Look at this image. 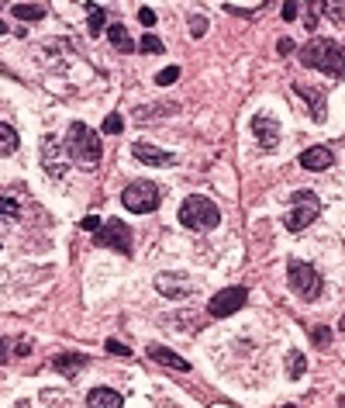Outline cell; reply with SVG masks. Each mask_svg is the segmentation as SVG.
Returning a JSON list of instances; mask_svg holds the SVG:
<instances>
[{"mask_svg":"<svg viewBox=\"0 0 345 408\" xmlns=\"http://www.w3.org/2000/svg\"><path fill=\"white\" fill-rule=\"evenodd\" d=\"M87 11H90V21H87L90 35H101V32L107 28V8H97V4H87Z\"/></svg>","mask_w":345,"mask_h":408,"instance_id":"obj_22","label":"cell"},{"mask_svg":"<svg viewBox=\"0 0 345 408\" xmlns=\"http://www.w3.org/2000/svg\"><path fill=\"white\" fill-rule=\"evenodd\" d=\"M293 94H297V97H304V104L311 108V118H314V121H324V118H328L324 90H317V87H307V83H293Z\"/></svg>","mask_w":345,"mask_h":408,"instance_id":"obj_12","label":"cell"},{"mask_svg":"<svg viewBox=\"0 0 345 408\" xmlns=\"http://www.w3.org/2000/svg\"><path fill=\"white\" fill-rule=\"evenodd\" d=\"M138 21H142L145 28H152V25H156V11H152V8H138Z\"/></svg>","mask_w":345,"mask_h":408,"instance_id":"obj_32","label":"cell"},{"mask_svg":"<svg viewBox=\"0 0 345 408\" xmlns=\"http://www.w3.org/2000/svg\"><path fill=\"white\" fill-rule=\"evenodd\" d=\"M11 11H14V18H18V21H42V18L49 14V8H45V4H14Z\"/></svg>","mask_w":345,"mask_h":408,"instance_id":"obj_19","label":"cell"},{"mask_svg":"<svg viewBox=\"0 0 345 408\" xmlns=\"http://www.w3.org/2000/svg\"><path fill=\"white\" fill-rule=\"evenodd\" d=\"M224 11L228 14H238V18H249L252 14V8H235V4H224Z\"/></svg>","mask_w":345,"mask_h":408,"instance_id":"obj_34","label":"cell"},{"mask_svg":"<svg viewBox=\"0 0 345 408\" xmlns=\"http://www.w3.org/2000/svg\"><path fill=\"white\" fill-rule=\"evenodd\" d=\"M176 80H180V66H166V70H159V76H156L159 87H173Z\"/></svg>","mask_w":345,"mask_h":408,"instance_id":"obj_26","label":"cell"},{"mask_svg":"<svg viewBox=\"0 0 345 408\" xmlns=\"http://www.w3.org/2000/svg\"><path fill=\"white\" fill-rule=\"evenodd\" d=\"M245 301H249V287H242V284L221 287V291L207 301V315H211V318H228V315H235Z\"/></svg>","mask_w":345,"mask_h":408,"instance_id":"obj_8","label":"cell"},{"mask_svg":"<svg viewBox=\"0 0 345 408\" xmlns=\"http://www.w3.org/2000/svg\"><path fill=\"white\" fill-rule=\"evenodd\" d=\"M107 39H111V45H114L118 52H125V56L138 49V42L128 35V28H125V25H111V28H107Z\"/></svg>","mask_w":345,"mask_h":408,"instance_id":"obj_18","label":"cell"},{"mask_svg":"<svg viewBox=\"0 0 345 408\" xmlns=\"http://www.w3.org/2000/svg\"><path fill=\"white\" fill-rule=\"evenodd\" d=\"M276 52H280V56H286V52H293V42H290V39H283V42L276 45Z\"/></svg>","mask_w":345,"mask_h":408,"instance_id":"obj_35","label":"cell"},{"mask_svg":"<svg viewBox=\"0 0 345 408\" xmlns=\"http://www.w3.org/2000/svg\"><path fill=\"white\" fill-rule=\"evenodd\" d=\"M18 145H21V142H18V132L4 121V125H0V152H4V156H14Z\"/></svg>","mask_w":345,"mask_h":408,"instance_id":"obj_21","label":"cell"},{"mask_svg":"<svg viewBox=\"0 0 345 408\" xmlns=\"http://www.w3.org/2000/svg\"><path fill=\"white\" fill-rule=\"evenodd\" d=\"M304 374H307V356H304L300 349H290V353H286V377H290V380H300Z\"/></svg>","mask_w":345,"mask_h":408,"instance_id":"obj_20","label":"cell"},{"mask_svg":"<svg viewBox=\"0 0 345 408\" xmlns=\"http://www.w3.org/2000/svg\"><path fill=\"white\" fill-rule=\"evenodd\" d=\"M94 243L104 246V249H114L121 256H132L135 253V243H132V229L121 222V218H111L101 225V232H94Z\"/></svg>","mask_w":345,"mask_h":408,"instance_id":"obj_7","label":"cell"},{"mask_svg":"<svg viewBox=\"0 0 345 408\" xmlns=\"http://www.w3.org/2000/svg\"><path fill=\"white\" fill-rule=\"evenodd\" d=\"M204 32H207V21H204L200 14H190V35H194V39H200Z\"/></svg>","mask_w":345,"mask_h":408,"instance_id":"obj_30","label":"cell"},{"mask_svg":"<svg viewBox=\"0 0 345 408\" xmlns=\"http://www.w3.org/2000/svg\"><path fill=\"white\" fill-rule=\"evenodd\" d=\"M0 204H4V218H8V222L18 218V201H14L11 194H4V201H0Z\"/></svg>","mask_w":345,"mask_h":408,"instance_id":"obj_29","label":"cell"},{"mask_svg":"<svg viewBox=\"0 0 345 408\" xmlns=\"http://www.w3.org/2000/svg\"><path fill=\"white\" fill-rule=\"evenodd\" d=\"M101 225H104V222H101V218H94V215L80 222V229H87V232H101Z\"/></svg>","mask_w":345,"mask_h":408,"instance_id":"obj_33","label":"cell"},{"mask_svg":"<svg viewBox=\"0 0 345 408\" xmlns=\"http://www.w3.org/2000/svg\"><path fill=\"white\" fill-rule=\"evenodd\" d=\"M317 212H321V201H317L314 190H293L290 194V212L283 218L286 232H304L317 218Z\"/></svg>","mask_w":345,"mask_h":408,"instance_id":"obj_5","label":"cell"},{"mask_svg":"<svg viewBox=\"0 0 345 408\" xmlns=\"http://www.w3.org/2000/svg\"><path fill=\"white\" fill-rule=\"evenodd\" d=\"M63 142H66V149H70V159H73L76 166H83V170H94V166L101 163V156H104V145H101L97 132H94L90 125H83V121H73Z\"/></svg>","mask_w":345,"mask_h":408,"instance_id":"obj_2","label":"cell"},{"mask_svg":"<svg viewBox=\"0 0 345 408\" xmlns=\"http://www.w3.org/2000/svg\"><path fill=\"white\" fill-rule=\"evenodd\" d=\"M87 363H90V356H87V353H59V356L52 360V367H56L63 377H76Z\"/></svg>","mask_w":345,"mask_h":408,"instance_id":"obj_16","label":"cell"},{"mask_svg":"<svg viewBox=\"0 0 345 408\" xmlns=\"http://www.w3.org/2000/svg\"><path fill=\"white\" fill-rule=\"evenodd\" d=\"M121 128H125V118H121L118 111H114V114H107V118H104V125H101V132H104V135H121Z\"/></svg>","mask_w":345,"mask_h":408,"instance_id":"obj_24","label":"cell"},{"mask_svg":"<svg viewBox=\"0 0 345 408\" xmlns=\"http://www.w3.org/2000/svg\"><path fill=\"white\" fill-rule=\"evenodd\" d=\"M286 277H290V287H293V294H297L300 301H317V298H321L324 280H321V274H317L314 263H307V260H290Z\"/></svg>","mask_w":345,"mask_h":408,"instance_id":"obj_4","label":"cell"},{"mask_svg":"<svg viewBox=\"0 0 345 408\" xmlns=\"http://www.w3.org/2000/svg\"><path fill=\"white\" fill-rule=\"evenodd\" d=\"M338 329H342V332H345V315H342V322H338Z\"/></svg>","mask_w":345,"mask_h":408,"instance_id":"obj_36","label":"cell"},{"mask_svg":"<svg viewBox=\"0 0 345 408\" xmlns=\"http://www.w3.org/2000/svg\"><path fill=\"white\" fill-rule=\"evenodd\" d=\"M107 353L111 356H132V346L121 343V339H107Z\"/></svg>","mask_w":345,"mask_h":408,"instance_id":"obj_28","label":"cell"},{"mask_svg":"<svg viewBox=\"0 0 345 408\" xmlns=\"http://www.w3.org/2000/svg\"><path fill=\"white\" fill-rule=\"evenodd\" d=\"M300 63L307 70H321L331 80H345V49L335 39H311L300 49Z\"/></svg>","mask_w":345,"mask_h":408,"instance_id":"obj_1","label":"cell"},{"mask_svg":"<svg viewBox=\"0 0 345 408\" xmlns=\"http://www.w3.org/2000/svg\"><path fill=\"white\" fill-rule=\"evenodd\" d=\"M321 8L328 11V18L335 25H345V4H335V0H321Z\"/></svg>","mask_w":345,"mask_h":408,"instance_id":"obj_25","label":"cell"},{"mask_svg":"<svg viewBox=\"0 0 345 408\" xmlns=\"http://www.w3.org/2000/svg\"><path fill=\"white\" fill-rule=\"evenodd\" d=\"M159 187L152 183V180H132L125 190H121V204L128 212H135V215H149V212H156L159 208Z\"/></svg>","mask_w":345,"mask_h":408,"instance_id":"obj_6","label":"cell"},{"mask_svg":"<svg viewBox=\"0 0 345 408\" xmlns=\"http://www.w3.org/2000/svg\"><path fill=\"white\" fill-rule=\"evenodd\" d=\"M138 49H142V52H149V56H159V52H166V45H163V42H159L152 32L138 39Z\"/></svg>","mask_w":345,"mask_h":408,"instance_id":"obj_23","label":"cell"},{"mask_svg":"<svg viewBox=\"0 0 345 408\" xmlns=\"http://www.w3.org/2000/svg\"><path fill=\"white\" fill-rule=\"evenodd\" d=\"M180 225L183 229H194V232H211L221 225V212H218V204L204 194H190L183 204H180V212H176Z\"/></svg>","mask_w":345,"mask_h":408,"instance_id":"obj_3","label":"cell"},{"mask_svg":"<svg viewBox=\"0 0 345 408\" xmlns=\"http://www.w3.org/2000/svg\"><path fill=\"white\" fill-rule=\"evenodd\" d=\"M149 360H152V363H163V367H169V370H180V374L190 370V363H187L180 353L166 349V346H149Z\"/></svg>","mask_w":345,"mask_h":408,"instance_id":"obj_15","label":"cell"},{"mask_svg":"<svg viewBox=\"0 0 345 408\" xmlns=\"http://www.w3.org/2000/svg\"><path fill=\"white\" fill-rule=\"evenodd\" d=\"M252 132H255V139H259V145H262L266 152H273V149L280 145V121H276L273 114L259 111V114L252 118Z\"/></svg>","mask_w":345,"mask_h":408,"instance_id":"obj_10","label":"cell"},{"mask_svg":"<svg viewBox=\"0 0 345 408\" xmlns=\"http://www.w3.org/2000/svg\"><path fill=\"white\" fill-rule=\"evenodd\" d=\"M300 166L304 170H328V166H335V152L328 145H311L300 152Z\"/></svg>","mask_w":345,"mask_h":408,"instance_id":"obj_13","label":"cell"},{"mask_svg":"<svg viewBox=\"0 0 345 408\" xmlns=\"http://www.w3.org/2000/svg\"><path fill=\"white\" fill-rule=\"evenodd\" d=\"M156 287L163 298H187L190 294V280L180 277V274H159L156 277Z\"/></svg>","mask_w":345,"mask_h":408,"instance_id":"obj_14","label":"cell"},{"mask_svg":"<svg viewBox=\"0 0 345 408\" xmlns=\"http://www.w3.org/2000/svg\"><path fill=\"white\" fill-rule=\"evenodd\" d=\"M132 156L145 166H173L176 163V152H166L159 145H149V142H135L132 145Z\"/></svg>","mask_w":345,"mask_h":408,"instance_id":"obj_11","label":"cell"},{"mask_svg":"<svg viewBox=\"0 0 345 408\" xmlns=\"http://www.w3.org/2000/svg\"><path fill=\"white\" fill-rule=\"evenodd\" d=\"M87 405H90V408H121L125 398H121V391H114V387H94V391L87 394Z\"/></svg>","mask_w":345,"mask_h":408,"instance_id":"obj_17","label":"cell"},{"mask_svg":"<svg viewBox=\"0 0 345 408\" xmlns=\"http://www.w3.org/2000/svg\"><path fill=\"white\" fill-rule=\"evenodd\" d=\"M42 166H45V173L49 176H66V166H70V149H66V142L63 139H56V135H45L42 139Z\"/></svg>","mask_w":345,"mask_h":408,"instance_id":"obj_9","label":"cell"},{"mask_svg":"<svg viewBox=\"0 0 345 408\" xmlns=\"http://www.w3.org/2000/svg\"><path fill=\"white\" fill-rule=\"evenodd\" d=\"M311 339H314V346H331V329H324V325H317V329H311Z\"/></svg>","mask_w":345,"mask_h":408,"instance_id":"obj_27","label":"cell"},{"mask_svg":"<svg viewBox=\"0 0 345 408\" xmlns=\"http://www.w3.org/2000/svg\"><path fill=\"white\" fill-rule=\"evenodd\" d=\"M280 14H283V21H293V18L300 14V4H297V0H286V4H283V11H280Z\"/></svg>","mask_w":345,"mask_h":408,"instance_id":"obj_31","label":"cell"}]
</instances>
